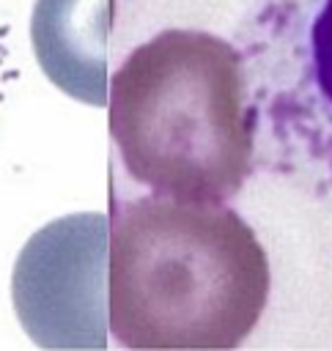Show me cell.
I'll return each mask as SVG.
<instances>
[{
    "mask_svg": "<svg viewBox=\"0 0 332 351\" xmlns=\"http://www.w3.org/2000/svg\"><path fill=\"white\" fill-rule=\"evenodd\" d=\"M107 329L137 351L236 348L269 299V258L225 203L110 197Z\"/></svg>",
    "mask_w": 332,
    "mask_h": 351,
    "instance_id": "obj_1",
    "label": "cell"
},
{
    "mask_svg": "<svg viewBox=\"0 0 332 351\" xmlns=\"http://www.w3.org/2000/svg\"><path fill=\"white\" fill-rule=\"evenodd\" d=\"M104 107L123 173L148 192L225 203L250 176L255 110L241 52L222 36L170 27L137 44Z\"/></svg>",
    "mask_w": 332,
    "mask_h": 351,
    "instance_id": "obj_2",
    "label": "cell"
},
{
    "mask_svg": "<svg viewBox=\"0 0 332 351\" xmlns=\"http://www.w3.org/2000/svg\"><path fill=\"white\" fill-rule=\"evenodd\" d=\"M244 60L285 170L332 195V0H263Z\"/></svg>",
    "mask_w": 332,
    "mask_h": 351,
    "instance_id": "obj_3",
    "label": "cell"
},
{
    "mask_svg": "<svg viewBox=\"0 0 332 351\" xmlns=\"http://www.w3.org/2000/svg\"><path fill=\"white\" fill-rule=\"evenodd\" d=\"M110 217L69 214L36 230L14 266L11 299L27 337L44 348L107 346Z\"/></svg>",
    "mask_w": 332,
    "mask_h": 351,
    "instance_id": "obj_4",
    "label": "cell"
},
{
    "mask_svg": "<svg viewBox=\"0 0 332 351\" xmlns=\"http://www.w3.org/2000/svg\"><path fill=\"white\" fill-rule=\"evenodd\" d=\"M115 0H36L33 55L47 80L91 107L107 104V36Z\"/></svg>",
    "mask_w": 332,
    "mask_h": 351,
    "instance_id": "obj_5",
    "label": "cell"
},
{
    "mask_svg": "<svg viewBox=\"0 0 332 351\" xmlns=\"http://www.w3.org/2000/svg\"><path fill=\"white\" fill-rule=\"evenodd\" d=\"M14 74H16V69H14V60H11L8 30H5V25H0V104L5 101V93H8V85H11Z\"/></svg>",
    "mask_w": 332,
    "mask_h": 351,
    "instance_id": "obj_6",
    "label": "cell"
}]
</instances>
